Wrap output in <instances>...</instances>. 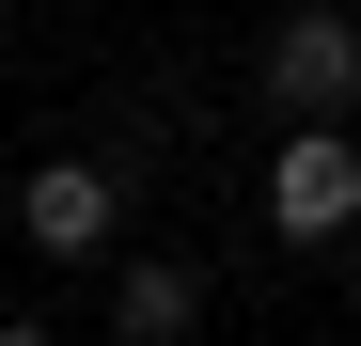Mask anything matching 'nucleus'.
Returning a JSON list of instances; mask_svg holds the SVG:
<instances>
[{
	"label": "nucleus",
	"instance_id": "39448f33",
	"mask_svg": "<svg viewBox=\"0 0 361 346\" xmlns=\"http://www.w3.org/2000/svg\"><path fill=\"white\" fill-rule=\"evenodd\" d=\"M0 346H47V315H0Z\"/></svg>",
	"mask_w": 361,
	"mask_h": 346
},
{
	"label": "nucleus",
	"instance_id": "7ed1b4c3",
	"mask_svg": "<svg viewBox=\"0 0 361 346\" xmlns=\"http://www.w3.org/2000/svg\"><path fill=\"white\" fill-rule=\"evenodd\" d=\"M16 220H32V252H63V268H94L110 237H126V173H110V157H47L32 189H16Z\"/></svg>",
	"mask_w": 361,
	"mask_h": 346
},
{
	"label": "nucleus",
	"instance_id": "20e7f679",
	"mask_svg": "<svg viewBox=\"0 0 361 346\" xmlns=\"http://www.w3.org/2000/svg\"><path fill=\"white\" fill-rule=\"evenodd\" d=\"M110 330H126V346H189V330H204V268H189V252L110 268Z\"/></svg>",
	"mask_w": 361,
	"mask_h": 346
},
{
	"label": "nucleus",
	"instance_id": "f03ea898",
	"mask_svg": "<svg viewBox=\"0 0 361 346\" xmlns=\"http://www.w3.org/2000/svg\"><path fill=\"white\" fill-rule=\"evenodd\" d=\"M267 237L283 252H345L361 237V142L345 126H283V157H267Z\"/></svg>",
	"mask_w": 361,
	"mask_h": 346
},
{
	"label": "nucleus",
	"instance_id": "f257e3e1",
	"mask_svg": "<svg viewBox=\"0 0 361 346\" xmlns=\"http://www.w3.org/2000/svg\"><path fill=\"white\" fill-rule=\"evenodd\" d=\"M252 79H267V110H283V126H345V110H361V16H345V0H298V16H267Z\"/></svg>",
	"mask_w": 361,
	"mask_h": 346
}]
</instances>
